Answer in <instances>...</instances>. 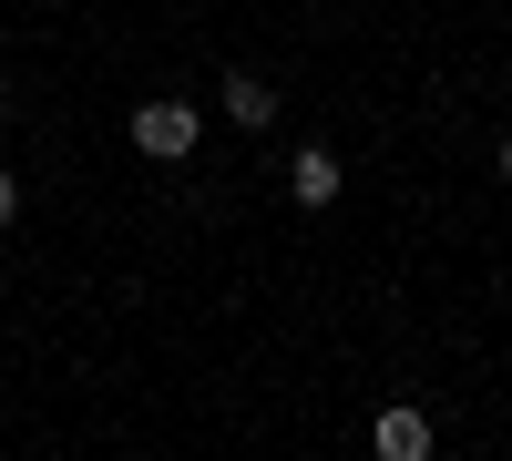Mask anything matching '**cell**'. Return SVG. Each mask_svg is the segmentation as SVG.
I'll return each instance as SVG.
<instances>
[{"mask_svg":"<svg viewBox=\"0 0 512 461\" xmlns=\"http://www.w3.org/2000/svg\"><path fill=\"white\" fill-rule=\"evenodd\" d=\"M134 144H144L154 164H175V154H195V103H175V93H154V103H134Z\"/></svg>","mask_w":512,"mask_h":461,"instance_id":"obj_1","label":"cell"},{"mask_svg":"<svg viewBox=\"0 0 512 461\" xmlns=\"http://www.w3.org/2000/svg\"><path fill=\"white\" fill-rule=\"evenodd\" d=\"M369 451H379V461H420V451H431V421H420V410H379Z\"/></svg>","mask_w":512,"mask_h":461,"instance_id":"obj_2","label":"cell"},{"mask_svg":"<svg viewBox=\"0 0 512 461\" xmlns=\"http://www.w3.org/2000/svg\"><path fill=\"white\" fill-rule=\"evenodd\" d=\"M287 195L308 205V216H318V205H338V154H318V144H308V154L287 164Z\"/></svg>","mask_w":512,"mask_h":461,"instance_id":"obj_3","label":"cell"},{"mask_svg":"<svg viewBox=\"0 0 512 461\" xmlns=\"http://www.w3.org/2000/svg\"><path fill=\"white\" fill-rule=\"evenodd\" d=\"M226 113H236V123H267V113H277V93H267L256 72H226Z\"/></svg>","mask_w":512,"mask_h":461,"instance_id":"obj_4","label":"cell"},{"mask_svg":"<svg viewBox=\"0 0 512 461\" xmlns=\"http://www.w3.org/2000/svg\"><path fill=\"white\" fill-rule=\"evenodd\" d=\"M11 216H21V185H11V175H0V226H11Z\"/></svg>","mask_w":512,"mask_h":461,"instance_id":"obj_5","label":"cell"},{"mask_svg":"<svg viewBox=\"0 0 512 461\" xmlns=\"http://www.w3.org/2000/svg\"><path fill=\"white\" fill-rule=\"evenodd\" d=\"M502 175H512V144H502Z\"/></svg>","mask_w":512,"mask_h":461,"instance_id":"obj_6","label":"cell"}]
</instances>
